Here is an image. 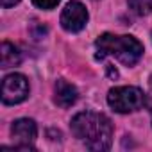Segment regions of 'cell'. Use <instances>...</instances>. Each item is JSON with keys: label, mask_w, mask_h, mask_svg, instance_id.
Wrapping results in <instances>:
<instances>
[{"label": "cell", "mask_w": 152, "mask_h": 152, "mask_svg": "<svg viewBox=\"0 0 152 152\" xmlns=\"http://www.w3.org/2000/svg\"><path fill=\"white\" fill-rule=\"evenodd\" d=\"M29 97V81L22 73H11L2 81L4 104H20Z\"/></svg>", "instance_id": "obj_4"}, {"label": "cell", "mask_w": 152, "mask_h": 152, "mask_svg": "<svg viewBox=\"0 0 152 152\" xmlns=\"http://www.w3.org/2000/svg\"><path fill=\"white\" fill-rule=\"evenodd\" d=\"M147 106H148V111H150V116H152V93L147 97V102H145Z\"/></svg>", "instance_id": "obj_12"}, {"label": "cell", "mask_w": 152, "mask_h": 152, "mask_svg": "<svg viewBox=\"0 0 152 152\" xmlns=\"http://www.w3.org/2000/svg\"><path fill=\"white\" fill-rule=\"evenodd\" d=\"M88 22V11L86 7L77 2V0H72V2H68L61 13V25L64 31L68 32H79L84 29Z\"/></svg>", "instance_id": "obj_5"}, {"label": "cell", "mask_w": 152, "mask_h": 152, "mask_svg": "<svg viewBox=\"0 0 152 152\" xmlns=\"http://www.w3.org/2000/svg\"><path fill=\"white\" fill-rule=\"evenodd\" d=\"M72 132L91 150H107L113 140V124L102 113L84 111L73 116Z\"/></svg>", "instance_id": "obj_1"}, {"label": "cell", "mask_w": 152, "mask_h": 152, "mask_svg": "<svg viewBox=\"0 0 152 152\" xmlns=\"http://www.w3.org/2000/svg\"><path fill=\"white\" fill-rule=\"evenodd\" d=\"M11 132H13V136L18 141V145H15V148L34 150V147L31 145L36 140V136H38V127H36L34 120H31V118H18L13 124Z\"/></svg>", "instance_id": "obj_6"}, {"label": "cell", "mask_w": 152, "mask_h": 152, "mask_svg": "<svg viewBox=\"0 0 152 152\" xmlns=\"http://www.w3.org/2000/svg\"><path fill=\"white\" fill-rule=\"evenodd\" d=\"M20 0H2V6L4 7H11V6H16Z\"/></svg>", "instance_id": "obj_11"}, {"label": "cell", "mask_w": 152, "mask_h": 152, "mask_svg": "<svg viewBox=\"0 0 152 152\" xmlns=\"http://www.w3.org/2000/svg\"><path fill=\"white\" fill-rule=\"evenodd\" d=\"M97 48L102 56H113L125 66H132L143 56V45L134 36H115V34H102L97 39Z\"/></svg>", "instance_id": "obj_2"}, {"label": "cell", "mask_w": 152, "mask_h": 152, "mask_svg": "<svg viewBox=\"0 0 152 152\" xmlns=\"http://www.w3.org/2000/svg\"><path fill=\"white\" fill-rule=\"evenodd\" d=\"M127 4L138 16H147L152 13V0H127Z\"/></svg>", "instance_id": "obj_9"}, {"label": "cell", "mask_w": 152, "mask_h": 152, "mask_svg": "<svg viewBox=\"0 0 152 152\" xmlns=\"http://www.w3.org/2000/svg\"><path fill=\"white\" fill-rule=\"evenodd\" d=\"M147 102L145 93L136 88V86H120V88H113L107 95V104L113 107V111L116 113H134L138 109H141Z\"/></svg>", "instance_id": "obj_3"}, {"label": "cell", "mask_w": 152, "mask_h": 152, "mask_svg": "<svg viewBox=\"0 0 152 152\" xmlns=\"http://www.w3.org/2000/svg\"><path fill=\"white\" fill-rule=\"evenodd\" d=\"M32 4L39 9H54L59 4V0H32Z\"/></svg>", "instance_id": "obj_10"}, {"label": "cell", "mask_w": 152, "mask_h": 152, "mask_svg": "<svg viewBox=\"0 0 152 152\" xmlns=\"http://www.w3.org/2000/svg\"><path fill=\"white\" fill-rule=\"evenodd\" d=\"M77 97H79V93H77V90H75L73 84H70V83H66L63 79H59L56 83V97L54 99H56L57 106L70 107V106H73L77 102Z\"/></svg>", "instance_id": "obj_7"}, {"label": "cell", "mask_w": 152, "mask_h": 152, "mask_svg": "<svg viewBox=\"0 0 152 152\" xmlns=\"http://www.w3.org/2000/svg\"><path fill=\"white\" fill-rule=\"evenodd\" d=\"M0 56H2V68H11L20 64L22 61V52L9 41L2 43V50H0Z\"/></svg>", "instance_id": "obj_8"}]
</instances>
